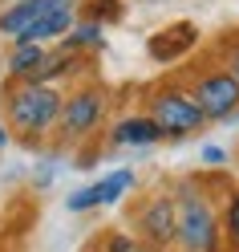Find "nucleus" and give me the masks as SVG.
<instances>
[{"instance_id":"1","label":"nucleus","mask_w":239,"mask_h":252,"mask_svg":"<svg viewBox=\"0 0 239 252\" xmlns=\"http://www.w3.org/2000/svg\"><path fill=\"white\" fill-rule=\"evenodd\" d=\"M61 106H65V90L49 82H8L0 90V110H4V126L21 147L41 151L57 134Z\"/></svg>"},{"instance_id":"2","label":"nucleus","mask_w":239,"mask_h":252,"mask_svg":"<svg viewBox=\"0 0 239 252\" xmlns=\"http://www.w3.org/2000/svg\"><path fill=\"white\" fill-rule=\"evenodd\" d=\"M179 208V252H223V228H219V195L223 187H211V179L183 175L170 187Z\"/></svg>"},{"instance_id":"3","label":"nucleus","mask_w":239,"mask_h":252,"mask_svg":"<svg viewBox=\"0 0 239 252\" xmlns=\"http://www.w3.org/2000/svg\"><path fill=\"white\" fill-rule=\"evenodd\" d=\"M142 110L158 122V130H162L166 143H183V138L199 134L203 126H211L207 114L199 110V102L190 98V90L183 82H174V77L142 90Z\"/></svg>"},{"instance_id":"4","label":"nucleus","mask_w":239,"mask_h":252,"mask_svg":"<svg viewBox=\"0 0 239 252\" xmlns=\"http://www.w3.org/2000/svg\"><path fill=\"white\" fill-rule=\"evenodd\" d=\"M109 122V90L102 82H81L77 90L65 94V106H61V122L53 143L57 151L65 147H85L89 138H98Z\"/></svg>"},{"instance_id":"5","label":"nucleus","mask_w":239,"mask_h":252,"mask_svg":"<svg viewBox=\"0 0 239 252\" xmlns=\"http://www.w3.org/2000/svg\"><path fill=\"white\" fill-rule=\"evenodd\" d=\"M183 86L190 90V98L199 102V110L207 114V122L227 126V122L239 118V82L231 77V69L223 65L219 57L195 61V65L186 69Z\"/></svg>"},{"instance_id":"6","label":"nucleus","mask_w":239,"mask_h":252,"mask_svg":"<svg viewBox=\"0 0 239 252\" xmlns=\"http://www.w3.org/2000/svg\"><path fill=\"white\" fill-rule=\"evenodd\" d=\"M130 232H138L142 240L158 252H170L179 240V208H174V191L158 187L146 191L134 208H130Z\"/></svg>"},{"instance_id":"7","label":"nucleus","mask_w":239,"mask_h":252,"mask_svg":"<svg viewBox=\"0 0 239 252\" xmlns=\"http://www.w3.org/2000/svg\"><path fill=\"white\" fill-rule=\"evenodd\" d=\"M134 183L138 175L130 167H118V171H109V175H102L98 183H85V187H77V191H69L65 199V208L69 212H98V208H114V203H122L126 195L134 191Z\"/></svg>"},{"instance_id":"8","label":"nucleus","mask_w":239,"mask_h":252,"mask_svg":"<svg viewBox=\"0 0 239 252\" xmlns=\"http://www.w3.org/2000/svg\"><path fill=\"white\" fill-rule=\"evenodd\" d=\"M199 41H203V33H199L195 21H174V25H162L158 33H150L146 53H150V61H158V65H174V61L195 53Z\"/></svg>"},{"instance_id":"9","label":"nucleus","mask_w":239,"mask_h":252,"mask_svg":"<svg viewBox=\"0 0 239 252\" xmlns=\"http://www.w3.org/2000/svg\"><path fill=\"white\" fill-rule=\"evenodd\" d=\"M61 8H77V0H8V4L0 8V37L12 45V41H21L41 17L61 12Z\"/></svg>"},{"instance_id":"10","label":"nucleus","mask_w":239,"mask_h":252,"mask_svg":"<svg viewBox=\"0 0 239 252\" xmlns=\"http://www.w3.org/2000/svg\"><path fill=\"white\" fill-rule=\"evenodd\" d=\"M109 143L114 147H134V151H146V147H158V143H166L162 130H158V122L146 114V110H134V114H122L109 122Z\"/></svg>"},{"instance_id":"11","label":"nucleus","mask_w":239,"mask_h":252,"mask_svg":"<svg viewBox=\"0 0 239 252\" xmlns=\"http://www.w3.org/2000/svg\"><path fill=\"white\" fill-rule=\"evenodd\" d=\"M81 65H85V53H77V49H69V45H49L45 49V61L37 65V73L28 77V82H49V86H61L65 77H77L81 73Z\"/></svg>"},{"instance_id":"12","label":"nucleus","mask_w":239,"mask_h":252,"mask_svg":"<svg viewBox=\"0 0 239 252\" xmlns=\"http://www.w3.org/2000/svg\"><path fill=\"white\" fill-rule=\"evenodd\" d=\"M45 49L49 45H37V41H12L8 53H4V77L8 82H28L37 73V65L45 61Z\"/></svg>"},{"instance_id":"13","label":"nucleus","mask_w":239,"mask_h":252,"mask_svg":"<svg viewBox=\"0 0 239 252\" xmlns=\"http://www.w3.org/2000/svg\"><path fill=\"white\" fill-rule=\"evenodd\" d=\"M219 228H223V252H239V183H227L219 195Z\"/></svg>"},{"instance_id":"14","label":"nucleus","mask_w":239,"mask_h":252,"mask_svg":"<svg viewBox=\"0 0 239 252\" xmlns=\"http://www.w3.org/2000/svg\"><path fill=\"white\" fill-rule=\"evenodd\" d=\"M73 21H77V8H61V12H49V17H41L28 33L21 37V41H37V45H57L61 37L73 29Z\"/></svg>"},{"instance_id":"15","label":"nucleus","mask_w":239,"mask_h":252,"mask_svg":"<svg viewBox=\"0 0 239 252\" xmlns=\"http://www.w3.org/2000/svg\"><path fill=\"white\" fill-rule=\"evenodd\" d=\"M89 248L93 252H158L130 228H106V232H98V240H93Z\"/></svg>"},{"instance_id":"16","label":"nucleus","mask_w":239,"mask_h":252,"mask_svg":"<svg viewBox=\"0 0 239 252\" xmlns=\"http://www.w3.org/2000/svg\"><path fill=\"white\" fill-rule=\"evenodd\" d=\"M61 45H69V49H77V53H102V49H106V29L77 17L73 29L61 37Z\"/></svg>"},{"instance_id":"17","label":"nucleus","mask_w":239,"mask_h":252,"mask_svg":"<svg viewBox=\"0 0 239 252\" xmlns=\"http://www.w3.org/2000/svg\"><path fill=\"white\" fill-rule=\"evenodd\" d=\"M77 17L93 25H122L126 17V0H77Z\"/></svg>"},{"instance_id":"18","label":"nucleus","mask_w":239,"mask_h":252,"mask_svg":"<svg viewBox=\"0 0 239 252\" xmlns=\"http://www.w3.org/2000/svg\"><path fill=\"white\" fill-rule=\"evenodd\" d=\"M215 57L231 69V77L239 82V33H227V37H223V41H219V49H215Z\"/></svg>"},{"instance_id":"19","label":"nucleus","mask_w":239,"mask_h":252,"mask_svg":"<svg viewBox=\"0 0 239 252\" xmlns=\"http://www.w3.org/2000/svg\"><path fill=\"white\" fill-rule=\"evenodd\" d=\"M199 159H203V167H227V151H223L219 143H203Z\"/></svg>"},{"instance_id":"20","label":"nucleus","mask_w":239,"mask_h":252,"mask_svg":"<svg viewBox=\"0 0 239 252\" xmlns=\"http://www.w3.org/2000/svg\"><path fill=\"white\" fill-rule=\"evenodd\" d=\"M73 163L85 171V167H93V163H98V151H93V147H85V151H81V159H73Z\"/></svg>"},{"instance_id":"21","label":"nucleus","mask_w":239,"mask_h":252,"mask_svg":"<svg viewBox=\"0 0 239 252\" xmlns=\"http://www.w3.org/2000/svg\"><path fill=\"white\" fill-rule=\"evenodd\" d=\"M12 143V134H8V126H4V118H0V151H4Z\"/></svg>"},{"instance_id":"22","label":"nucleus","mask_w":239,"mask_h":252,"mask_svg":"<svg viewBox=\"0 0 239 252\" xmlns=\"http://www.w3.org/2000/svg\"><path fill=\"white\" fill-rule=\"evenodd\" d=\"M138 4H166V0H138Z\"/></svg>"},{"instance_id":"23","label":"nucleus","mask_w":239,"mask_h":252,"mask_svg":"<svg viewBox=\"0 0 239 252\" xmlns=\"http://www.w3.org/2000/svg\"><path fill=\"white\" fill-rule=\"evenodd\" d=\"M4 4H8V0H0V8H4Z\"/></svg>"},{"instance_id":"24","label":"nucleus","mask_w":239,"mask_h":252,"mask_svg":"<svg viewBox=\"0 0 239 252\" xmlns=\"http://www.w3.org/2000/svg\"><path fill=\"white\" fill-rule=\"evenodd\" d=\"M170 252H179V248H170Z\"/></svg>"},{"instance_id":"25","label":"nucleus","mask_w":239,"mask_h":252,"mask_svg":"<svg viewBox=\"0 0 239 252\" xmlns=\"http://www.w3.org/2000/svg\"><path fill=\"white\" fill-rule=\"evenodd\" d=\"M85 252H93V248H85Z\"/></svg>"}]
</instances>
